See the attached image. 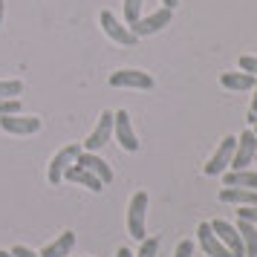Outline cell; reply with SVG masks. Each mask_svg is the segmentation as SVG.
<instances>
[{
    "instance_id": "obj_1",
    "label": "cell",
    "mask_w": 257,
    "mask_h": 257,
    "mask_svg": "<svg viewBox=\"0 0 257 257\" xmlns=\"http://www.w3.org/2000/svg\"><path fill=\"white\" fill-rule=\"evenodd\" d=\"M145 214H148V194L145 191H136L130 197V205H127V231L133 240H145Z\"/></svg>"
},
{
    "instance_id": "obj_11",
    "label": "cell",
    "mask_w": 257,
    "mask_h": 257,
    "mask_svg": "<svg viewBox=\"0 0 257 257\" xmlns=\"http://www.w3.org/2000/svg\"><path fill=\"white\" fill-rule=\"evenodd\" d=\"M197 243L208 257H231V251H228V248L220 243V237L214 234L211 222H199L197 225Z\"/></svg>"
},
{
    "instance_id": "obj_32",
    "label": "cell",
    "mask_w": 257,
    "mask_h": 257,
    "mask_svg": "<svg viewBox=\"0 0 257 257\" xmlns=\"http://www.w3.org/2000/svg\"><path fill=\"white\" fill-rule=\"evenodd\" d=\"M0 257H15L12 251H0Z\"/></svg>"
},
{
    "instance_id": "obj_18",
    "label": "cell",
    "mask_w": 257,
    "mask_h": 257,
    "mask_svg": "<svg viewBox=\"0 0 257 257\" xmlns=\"http://www.w3.org/2000/svg\"><path fill=\"white\" fill-rule=\"evenodd\" d=\"M222 185L225 188H251L257 191V171H228V174H222Z\"/></svg>"
},
{
    "instance_id": "obj_9",
    "label": "cell",
    "mask_w": 257,
    "mask_h": 257,
    "mask_svg": "<svg viewBox=\"0 0 257 257\" xmlns=\"http://www.w3.org/2000/svg\"><path fill=\"white\" fill-rule=\"evenodd\" d=\"M0 127L12 136H32L41 130V118L38 116H24V113H12V116H0Z\"/></svg>"
},
{
    "instance_id": "obj_10",
    "label": "cell",
    "mask_w": 257,
    "mask_h": 257,
    "mask_svg": "<svg viewBox=\"0 0 257 257\" xmlns=\"http://www.w3.org/2000/svg\"><path fill=\"white\" fill-rule=\"evenodd\" d=\"M110 87H127V90H153V78L142 70H118L110 75Z\"/></svg>"
},
{
    "instance_id": "obj_20",
    "label": "cell",
    "mask_w": 257,
    "mask_h": 257,
    "mask_svg": "<svg viewBox=\"0 0 257 257\" xmlns=\"http://www.w3.org/2000/svg\"><path fill=\"white\" fill-rule=\"evenodd\" d=\"M24 95V81L12 78V81H0V98H21Z\"/></svg>"
},
{
    "instance_id": "obj_14",
    "label": "cell",
    "mask_w": 257,
    "mask_h": 257,
    "mask_svg": "<svg viewBox=\"0 0 257 257\" xmlns=\"http://www.w3.org/2000/svg\"><path fill=\"white\" fill-rule=\"evenodd\" d=\"M64 179H67V182H75V185L90 188L93 194H101V191H104L101 179H98V176H93L87 168H81V165H70V168L64 171Z\"/></svg>"
},
{
    "instance_id": "obj_8",
    "label": "cell",
    "mask_w": 257,
    "mask_h": 257,
    "mask_svg": "<svg viewBox=\"0 0 257 257\" xmlns=\"http://www.w3.org/2000/svg\"><path fill=\"white\" fill-rule=\"evenodd\" d=\"M98 21H101V29L107 32V38H110V41H116V44H121V47H133V44L139 41V38L130 32V26H124L116 15L107 12V9L101 12V18H98Z\"/></svg>"
},
{
    "instance_id": "obj_22",
    "label": "cell",
    "mask_w": 257,
    "mask_h": 257,
    "mask_svg": "<svg viewBox=\"0 0 257 257\" xmlns=\"http://www.w3.org/2000/svg\"><path fill=\"white\" fill-rule=\"evenodd\" d=\"M159 254V237H145L139 245V254H133V257H156Z\"/></svg>"
},
{
    "instance_id": "obj_12",
    "label": "cell",
    "mask_w": 257,
    "mask_h": 257,
    "mask_svg": "<svg viewBox=\"0 0 257 257\" xmlns=\"http://www.w3.org/2000/svg\"><path fill=\"white\" fill-rule=\"evenodd\" d=\"M211 228H214V234L220 237V243L231 251V257H245L243 240H240V234H237L234 225H228L225 220H214V222H211Z\"/></svg>"
},
{
    "instance_id": "obj_25",
    "label": "cell",
    "mask_w": 257,
    "mask_h": 257,
    "mask_svg": "<svg viewBox=\"0 0 257 257\" xmlns=\"http://www.w3.org/2000/svg\"><path fill=\"white\" fill-rule=\"evenodd\" d=\"M240 70L257 75V58H254V55H240Z\"/></svg>"
},
{
    "instance_id": "obj_6",
    "label": "cell",
    "mask_w": 257,
    "mask_h": 257,
    "mask_svg": "<svg viewBox=\"0 0 257 257\" xmlns=\"http://www.w3.org/2000/svg\"><path fill=\"white\" fill-rule=\"evenodd\" d=\"M234 148H237V136H225V139L220 142V148L211 153V159L205 162V176H220V174H225V168L231 165Z\"/></svg>"
},
{
    "instance_id": "obj_34",
    "label": "cell",
    "mask_w": 257,
    "mask_h": 257,
    "mask_svg": "<svg viewBox=\"0 0 257 257\" xmlns=\"http://www.w3.org/2000/svg\"><path fill=\"white\" fill-rule=\"evenodd\" d=\"M254 162H257V156H254Z\"/></svg>"
},
{
    "instance_id": "obj_26",
    "label": "cell",
    "mask_w": 257,
    "mask_h": 257,
    "mask_svg": "<svg viewBox=\"0 0 257 257\" xmlns=\"http://www.w3.org/2000/svg\"><path fill=\"white\" fill-rule=\"evenodd\" d=\"M174 257H194V243H191V240H182V243L176 245Z\"/></svg>"
},
{
    "instance_id": "obj_35",
    "label": "cell",
    "mask_w": 257,
    "mask_h": 257,
    "mask_svg": "<svg viewBox=\"0 0 257 257\" xmlns=\"http://www.w3.org/2000/svg\"><path fill=\"white\" fill-rule=\"evenodd\" d=\"M254 257H257V254H254Z\"/></svg>"
},
{
    "instance_id": "obj_24",
    "label": "cell",
    "mask_w": 257,
    "mask_h": 257,
    "mask_svg": "<svg viewBox=\"0 0 257 257\" xmlns=\"http://www.w3.org/2000/svg\"><path fill=\"white\" fill-rule=\"evenodd\" d=\"M237 217H240V220H248V222H257V202L254 205H240Z\"/></svg>"
},
{
    "instance_id": "obj_23",
    "label": "cell",
    "mask_w": 257,
    "mask_h": 257,
    "mask_svg": "<svg viewBox=\"0 0 257 257\" xmlns=\"http://www.w3.org/2000/svg\"><path fill=\"white\" fill-rule=\"evenodd\" d=\"M12 113H24L21 98H0V116H12Z\"/></svg>"
},
{
    "instance_id": "obj_21",
    "label": "cell",
    "mask_w": 257,
    "mask_h": 257,
    "mask_svg": "<svg viewBox=\"0 0 257 257\" xmlns=\"http://www.w3.org/2000/svg\"><path fill=\"white\" fill-rule=\"evenodd\" d=\"M142 3L145 0H124V24L133 26L142 18Z\"/></svg>"
},
{
    "instance_id": "obj_31",
    "label": "cell",
    "mask_w": 257,
    "mask_h": 257,
    "mask_svg": "<svg viewBox=\"0 0 257 257\" xmlns=\"http://www.w3.org/2000/svg\"><path fill=\"white\" fill-rule=\"evenodd\" d=\"M3 15H6V0H0V24H3Z\"/></svg>"
},
{
    "instance_id": "obj_19",
    "label": "cell",
    "mask_w": 257,
    "mask_h": 257,
    "mask_svg": "<svg viewBox=\"0 0 257 257\" xmlns=\"http://www.w3.org/2000/svg\"><path fill=\"white\" fill-rule=\"evenodd\" d=\"M237 234H240V240H243V248H245V257H254L257 254V228H254V222H248V220H240L237 225Z\"/></svg>"
},
{
    "instance_id": "obj_5",
    "label": "cell",
    "mask_w": 257,
    "mask_h": 257,
    "mask_svg": "<svg viewBox=\"0 0 257 257\" xmlns=\"http://www.w3.org/2000/svg\"><path fill=\"white\" fill-rule=\"evenodd\" d=\"M257 156V136L254 130H243L240 139H237V148H234V156H231V171H243L248 165L254 162Z\"/></svg>"
},
{
    "instance_id": "obj_28",
    "label": "cell",
    "mask_w": 257,
    "mask_h": 257,
    "mask_svg": "<svg viewBox=\"0 0 257 257\" xmlns=\"http://www.w3.org/2000/svg\"><path fill=\"white\" fill-rule=\"evenodd\" d=\"M12 254H15V257H41L38 251H32L29 245H15V248H12Z\"/></svg>"
},
{
    "instance_id": "obj_4",
    "label": "cell",
    "mask_w": 257,
    "mask_h": 257,
    "mask_svg": "<svg viewBox=\"0 0 257 257\" xmlns=\"http://www.w3.org/2000/svg\"><path fill=\"white\" fill-rule=\"evenodd\" d=\"M171 18H174V9H156L153 15H148V18H139L136 24L130 26V32L136 38H148V35H156V32H162L165 26L171 24Z\"/></svg>"
},
{
    "instance_id": "obj_17",
    "label": "cell",
    "mask_w": 257,
    "mask_h": 257,
    "mask_svg": "<svg viewBox=\"0 0 257 257\" xmlns=\"http://www.w3.org/2000/svg\"><path fill=\"white\" fill-rule=\"evenodd\" d=\"M72 245H75V231H64V234H58V240L44 245L41 257H70Z\"/></svg>"
},
{
    "instance_id": "obj_30",
    "label": "cell",
    "mask_w": 257,
    "mask_h": 257,
    "mask_svg": "<svg viewBox=\"0 0 257 257\" xmlns=\"http://www.w3.org/2000/svg\"><path fill=\"white\" fill-rule=\"evenodd\" d=\"M165 3V9H176V3H179V0H162Z\"/></svg>"
},
{
    "instance_id": "obj_7",
    "label": "cell",
    "mask_w": 257,
    "mask_h": 257,
    "mask_svg": "<svg viewBox=\"0 0 257 257\" xmlns=\"http://www.w3.org/2000/svg\"><path fill=\"white\" fill-rule=\"evenodd\" d=\"M110 136H113V113L104 110V113L98 116V124L93 127V133L81 142V148L84 151H90V153H95V151H101L107 142H110Z\"/></svg>"
},
{
    "instance_id": "obj_16",
    "label": "cell",
    "mask_w": 257,
    "mask_h": 257,
    "mask_svg": "<svg viewBox=\"0 0 257 257\" xmlns=\"http://www.w3.org/2000/svg\"><path fill=\"white\" fill-rule=\"evenodd\" d=\"M220 202H228V205H254L257 202V191L251 188H222L220 191Z\"/></svg>"
},
{
    "instance_id": "obj_15",
    "label": "cell",
    "mask_w": 257,
    "mask_h": 257,
    "mask_svg": "<svg viewBox=\"0 0 257 257\" xmlns=\"http://www.w3.org/2000/svg\"><path fill=\"white\" fill-rule=\"evenodd\" d=\"M220 84L225 87V90H237V93H243V90H254L257 84V75H251V72H222L220 75Z\"/></svg>"
},
{
    "instance_id": "obj_29",
    "label": "cell",
    "mask_w": 257,
    "mask_h": 257,
    "mask_svg": "<svg viewBox=\"0 0 257 257\" xmlns=\"http://www.w3.org/2000/svg\"><path fill=\"white\" fill-rule=\"evenodd\" d=\"M116 257H133V251H130V248H124V245H121V248H118V251H116Z\"/></svg>"
},
{
    "instance_id": "obj_3",
    "label": "cell",
    "mask_w": 257,
    "mask_h": 257,
    "mask_svg": "<svg viewBox=\"0 0 257 257\" xmlns=\"http://www.w3.org/2000/svg\"><path fill=\"white\" fill-rule=\"evenodd\" d=\"M113 133H116V142L127 153L139 151V136H136V130H133V124H130L127 110H116V113H113Z\"/></svg>"
},
{
    "instance_id": "obj_33",
    "label": "cell",
    "mask_w": 257,
    "mask_h": 257,
    "mask_svg": "<svg viewBox=\"0 0 257 257\" xmlns=\"http://www.w3.org/2000/svg\"><path fill=\"white\" fill-rule=\"evenodd\" d=\"M251 130H254V136H257V124H254V127H251Z\"/></svg>"
},
{
    "instance_id": "obj_2",
    "label": "cell",
    "mask_w": 257,
    "mask_h": 257,
    "mask_svg": "<svg viewBox=\"0 0 257 257\" xmlns=\"http://www.w3.org/2000/svg\"><path fill=\"white\" fill-rule=\"evenodd\" d=\"M81 151L84 148L78 145V142H70V145H64V148L52 156V162H49V168H47L49 185H58L61 179H64V171H67L70 165H75V159H78V153Z\"/></svg>"
},
{
    "instance_id": "obj_13",
    "label": "cell",
    "mask_w": 257,
    "mask_h": 257,
    "mask_svg": "<svg viewBox=\"0 0 257 257\" xmlns=\"http://www.w3.org/2000/svg\"><path fill=\"white\" fill-rule=\"evenodd\" d=\"M75 165H81V168H87L93 176H98V179H101V185H110V182H113V168H110L101 156H95V153L81 151V153H78V159H75Z\"/></svg>"
},
{
    "instance_id": "obj_27",
    "label": "cell",
    "mask_w": 257,
    "mask_h": 257,
    "mask_svg": "<svg viewBox=\"0 0 257 257\" xmlns=\"http://www.w3.org/2000/svg\"><path fill=\"white\" fill-rule=\"evenodd\" d=\"M248 124H257V84H254V95H251V104H248Z\"/></svg>"
}]
</instances>
